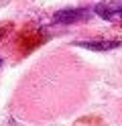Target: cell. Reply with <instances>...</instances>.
I'll list each match as a JSON object with an SVG mask.
<instances>
[{
	"label": "cell",
	"instance_id": "7a4b0ae2",
	"mask_svg": "<svg viewBox=\"0 0 122 126\" xmlns=\"http://www.w3.org/2000/svg\"><path fill=\"white\" fill-rule=\"evenodd\" d=\"M94 14L108 22H122V0H100L94 6Z\"/></svg>",
	"mask_w": 122,
	"mask_h": 126
},
{
	"label": "cell",
	"instance_id": "3957f363",
	"mask_svg": "<svg viewBox=\"0 0 122 126\" xmlns=\"http://www.w3.org/2000/svg\"><path fill=\"white\" fill-rule=\"evenodd\" d=\"M75 47H81V49L94 51V53H108L122 47V39H104V37H96V39H86V41H77L73 43Z\"/></svg>",
	"mask_w": 122,
	"mask_h": 126
},
{
	"label": "cell",
	"instance_id": "277c9868",
	"mask_svg": "<svg viewBox=\"0 0 122 126\" xmlns=\"http://www.w3.org/2000/svg\"><path fill=\"white\" fill-rule=\"evenodd\" d=\"M2 65H4V57L0 55V69H2Z\"/></svg>",
	"mask_w": 122,
	"mask_h": 126
},
{
	"label": "cell",
	"instance_id": "6da1fadb",
	"mask_svg": "<svg viewBox=\"0 0 122 126\" xmlns=\"http://www.w3.org/2000/svg\"><path fill=\"white\" fill-rule=\"evenodd\" d=\"M94 16V8H87V6H71V8H61L57 10L51 20L55 25H79V22H86Z\"/></svg>",
	"mask_w": 122,
	"mask_h": 126
}]
</instances>
